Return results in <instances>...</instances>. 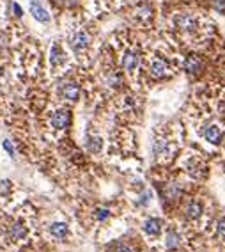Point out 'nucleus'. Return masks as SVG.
<instances>
[{
  "label": "nucleus",
  "instance_id": "f257e3e1",
  "mask_svg": "<svg viewBox=\"0 0 225 252\" xmlns=\"http://www.w3.org/2000/svg\"><path fill=\"white\" fill-rule=\"evenodd\" d=\"M174 27L184 34H193L197 32L199 28V20L195 14L192 13H179L174 16Z\"/></svg>",
  "mask_w": 225,
  "mask_h": 252
},
{
  "label": "nucleus",
  "instance_id": "f03ea898",
  "mask_svg": "<svg viewBox=\"0 0 225 252\" xmlns=\"http://www.w3.org/2000/svg\"><path fill=\"white\" fill-rule=\"evenodd\" d=\"M149 75L152 76L154 80H161L165 76L170 75V64L169 61L161 59V57H154L149 64Z\"/></svg>",
  "mask_w": 225,
  "mask_h": 252
},
{
  "label": "nucleus",
  "instance_id": "7ed1b4c3",
  "mask_svg": "<svg viewBox=\"0 0 225 252\" xmlns=\"http://www.w3.org/2000/svg\"><path fill=\"white\" fill-rule=\"evenodd\" d=\"M140 53L135 50H126L121 57V68L128 73H135V71L140 68Z\"/></svg>",
  "mask_w": 225,
  "mask_h": 252
},
{
  "label": "nucleus",
  "instance_id": "20e7f679",
  "mask_svg": "<svg viewBox=\"0 0 225 252\" xmlns=\"http://www.w3.org/2000/svg\"><path fill=\"white\" fill-rule=\"evenodd\" d=\"M183 68H184V71H186L188 75L199 76L200 73H202V70H204V62H202V59H200L199 55H193V53H190V55L184 59Z\"/></svg>",
  "mask_w": 225,
  "mask_h": 252
},
{
  "label": "nucleus",
  "instance_id": "39448f33",
  "mask_svg": "<svg viewBox=\"0 0 225 252\" xmlns=\"http://www.w3.org/2000/svg\"><path fill=\"white\" fill-rule=\"evenodd\" d=\"M71 112L69 110H66V108H62V110H57L53 116H51V126L55 128V130H66L69 125H71Z\"/></svg>",
  "mask_w": 225,
  "mask_h": 252
},
{
  "label": "nucleus",
  "instance_id": "423d86ee",
  "mask_svg": "<svg viewBox=\"0 0 225 252\" xmlns=\"http://www.w3.org/2000/svg\"><path fill=\"white\" fill-rule=\"evenodd\" d=\"M89 43H91V38H89L87 32H83V30H78V32L73 34V38H71V41H69V45H71V48H73L76 53H82L83 50H87Z\"/></svg>",
  "mask_w": 225,
  "mask_h": 252
},
{
  "label": "nucleus",
  "instance_id": "0eeeda50",
  "mask_svg": "<svg viewBox=\"0 0 225 252\" xmlns=\"http://www.w3.org/2000/svg\"><path fill=\"white\" fill-rule=\"evenodd\" d=\"M60 96L68 101H76L80 98V87L76 82H64L59 89Z\"/></svg>",
  "mask_w": 225,
  "mask_h": 252
},
{
  "label": "nucleus",
  "instance_id": "6e6552de",
  "mask_svg": "<svg viewBox=\"0 0 225 252\" xmlns=\"http://www.w3.org/2000/svg\"><path fill=\"white\" fill-rule=\"evenodd\" d=\"M30 13L39 24H48L50 22V14L41 4V0H30Z\"/></svg>",
  "mask_w": 225,
  "mask_h": 252
},
{
  "label": "nucleus",
  "instance_id": "1a4fd4ad",
  "mask_svg": "<svg viewBox=\"0 0 225 252\" xmlns=\"http://www.w3.org/2000/svg\"><path fill=\"white\" fill-rule=\"evenodd\" d=\"M202 135H204V139L209 142V144L218 146V144H222V139H224V131H222L216 125H209V126H206V128H204Z\"/></svg>",
  "mask_w": 225,
  "mask_h": 252
},
{
  "label": "nucleus",
  "instance_id": "9d476101",
  "mask_svg": "<svg viewBox=\"0 0 225 252\" xmlns=\"http://www.w3.org/2000/svg\"><path fill=\"white\" fill-rule=\"evenodd\" d=\"M142 229L147 236H158L163 231V220L158 219V217H151V219H147L144 222Z\"/></svg>",
  "mask_w": 225,
  "mask_h": 252
},
{
  "label": "nucleus",
  "instance_id": "9b49d317",
  "mask_svg": "<svg viewBox=\"0 0 225 252\" xmlns=\"http://www.w3.org/2000/svg\"><path fill=\"white\" fill-rule=\"evenodd\" d=\"M27 233L28 231L23 222H14L9 227V238L13 240V242H22V240H25L27 238Z\"/></svg>",
  "mask_w": 225,
  "mask_h": 252
},
{
  "label": "nucleus",
  "instance_id": "f8f14e48",
  "mask_svg": "<svg viewBox=\"0 0 225 252\" xmlns=\"http://www.w3.org/2000/svg\"><path fill=\"white\" fill-rule=\"evenodd\" d=\"M181 247V234L174 229H170L169 233L165 234V249L170 252L177 251Z\"/></svg>",
  "mask_w": 225,
  "mask_h": 252
},
{
  "label": "nucleus",
  "instance_id": "ddd939ff",
  "mask_svg": "<svg viewBox=\"0 0 225 252\" xmlns=\"http://www.w3.org/2000/svg\"><path fill=\"white\" fill-rule=\"evenodd\" d=\"M184 213H186V217H188L190 220H199L204 213V206L199 201H190L188 204H186Z\"/></svg>",
  "mask_w": 225,
  "mask_h": 252
},
{
  "label": "nucleus",
  "instance_id": "4468645a",
  "mask_svg": "<svg viewBox=\"0 0 225 252\" xmlns=\"http://www.w3.org/2000/svg\"><path fill=\"white\" fill-rule=\"evenodd\" d=\"M68 233H69V227H68V224H64V222H55V224L50 226V234L59 240L66 238Z\"/></svg>",
  "mask_w": 225,
  "mask_h": 252
},
{
  "label": "nucleus",
  "instance_id": "2eb2a0df",
  "mask_svg": "<svg viewBox=\"0 0 225 252\" xmlns=\"http://www.w3.org/2000/svg\"><path fill=\"white\" fill-rule=\"evenodd\" d=\"M50 62L53 66H60L62 62H64V51H62V48L59 47V45H53L50 50Z\"/></svg>",
  "mask_w": 225,
  "mask_h": 252
},
{
  "label": "nucleus",
  "instance_id": "dca6fc26",
  "mask_svg": "<svg viewBox=\"0 0 225 252\" xmlns=\"http://www.w3.org/2000/svg\"><path fill=\"white\" fill-rule=\"evenodd\" d=\"M103 148V140L100 139V137H91L87 142V150L91 151V153H100Z\"/></svg>",
  "mask_w": 225,
  "mask_h": 252
},
{
  "label": "nucleus",
  "instance_id": "f3484780",
  "mask_svg": "<svg viewBox=\"0 0 225 252\" xmlns=\"http://www.w3.org/2000/svg\"><path fill=\"white\" fill-rule=\"evenodd\" d=\"M181 194H183L181 185H177V183H170L169 188H167V196H169V199H177Z\"/></svg>",
  "mask_w": 225,
  "mask_h": 252
},
{
  "label": "nucleus",
  "instance_id": "a211bd4d",
  "mask_svg": "<svg viewBox=\"0 0 225 252\" xmlns=\"http://www.w3.org/2000/svg\"><path fill=\"white\" fill-rule=\"evenodd\" d=\"M13 190V183L9 179H4V181H0V196L2 197H7Z\"/></svg>",
  "mask_w": 225,
  "mask_h": 252
},
{
  "label": "nucleus",
  "instance_id": "6ab92c4d",
  "mask_svg": "<svg viewBox=\"0 0 225 252\" xmlns=\"http://www.w3.org/2000/svg\"><path fill=\"white\" fill-rule=\"evenodd\" d=\"M151 192L149 190H146V192H142L140 196H138V199H137V206H147L149 202H151Z\"/></svg>",
  "mask_w": 225,
  "mask_h": 252
},
{
  "label": "nucleus",
  "instance_id": "aec40b11",
  "mask_svg": "<svg viewBox=\"0 0 225 252\" xmlns=\"http://www.w3.org/2000/svg\"><path fill=\"white\" fill-rule=\"evenodd\" d=\"M108 84H110L112 87H119V85L123 84V75H121V73H117V71H115V73H112V75L108 76Z\"/></svg>",
  "mask_w": 225,
  "mask_h": 252
},
{
  "label": "nucleus",
  "instance_id": "412c9836",
  "mask_svg": "<svg viewBox=\"0 0 225 252\" xmlns=\"http://www.w3.org/2000/svg\"><path fill=\"white\" fill-rule=\"evenodd\" d=\"M216 236L222 240H225V217L216 222Z\"/></svg>",
  "mask_w": 225,
  "mask_h": 252
},
{
  "label": "nucleus",
  "instance_id": "4be33fe9",
  "mask_svg": "<svg viewBox=\"0 0 225 252\" xmlns=\"http://www.w3.org/2000/svg\"><path fill=\"white\" fill-rule=\"evenodd\" d=\"M96 217H98V220H101V222H103V220L110 219V211L105 210V208H101V210H98Z\"/></svg>",
  "mask_w": 225,
  "mask_h": 252
},
{
  "label": "nucleus",
  "instance_id": "5701e85b",
  "mask_svg": "<svg viewBox=\"0 0 225 252\" xmlns=\"http://www.w3.org/2000/svg\"><path fill=\"white\" fill-rule=\"evenodd\" d=\"M213 5H215V9L218 11V13L225 14V0H213Z\"/></svg>",
  "mask_w": 225,
  "mask_h": 252
},
{
  "label": "nucleus",
  "instance_id": "b1692460",
  "mask_svg": "<svg viewBox=\"0 0 225 252\" xmlns=\"http://www.w3.org/2000/svg\"><path fill=\"white\" fill-rule=\"evenodd\" d=\"M114 252H135V249L129 247V245H119Z\"/></svg>",
  "mask_w": 225,
  "mask_h": 252
},
{
  "label": "nucleus",
  "instance_id": "393cba45",
  "mask_svg": "<svg viewBox=\"0 0 225 252\" xmlns=\"http://www.w3.org/2000/svg\"><path fill=\"white\" fill-rule=\"evenodd\" d=\"M4 150L7 151V153H9L11 156H16V154H14V148H13V146H11L9 140H5V142H4Z\"/></svg>",
  "mask_w": 225,
  "mask_h": 252
},
{
  "label": "nucleus",
  "instance_id": "a878e982",
  "mask_svg": "<svg viewBox=\"0 0 225 252\" xmlns=\"http://www.w3.org/2000/svg\"><path fill=\"white\" fill-rule=\"evenodd\" d=\"M11 7H13L14 11V16H22V7H20L18 4H11Z\"/></svg>",
  "mask_w": 225,
  "mask_h": 252
}]
</instances>
